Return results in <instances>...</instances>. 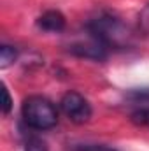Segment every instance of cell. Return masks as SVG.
<instances>
[{
	"label": "cell",
	"instance_id": "cell-1",
	"mask_svg": "<svg viewBox=\"0 0 149 151\" xmlns=\"http://www.w3.org/2000/svg\"><path fill=\"white\" fill-rule=\"evenodd\" d=\"M86 27L102 39L109 49H125L132 46L133 32L119 16L112 14L109 11L97 12L86 23Z\"/></svg>",
	"mask_w": 149,
	"mask_h": 151
},
{
	"label": "cell",
	"instance_id": "cell-2",
	"mask_svg": "<svg viewBox=\"0 0 149 151\" xmlns=\"http://www.w3.org/2000/svg\"><path fill=\"white\" fill-rule=\"evenodd\" d=\"M21 116L25 125L34 130H49L58 123L56 106L42 95L27 97L21 106Z\"/></svg>",
	"mask_w": 149,
	"mask_h": 151
},
{
	"label": "cell",
	"instance_id": "cell-3",
	"mask_svg": "<svg viewBox=\"0 0 149 151\" xmlns=\"http://www.w3.org/2000/svg\"><path fill=\"white\" fill-rule=\"evenodd\" d=\"M67 51L72 53L79 58H88V60H95V62H102L109 56V47L107 44L98 37L93 30H90L84 25V30L81 34H77L67 46Z\"/></svg>",
	"mask_w": 149,
	"mask_h": 151
},
{
	"label": "cell",
	"instance_id": "cell-4",
	"mask_svg": "<svg viewBox=\"0 0 149 151\" xmlns=\"http://www.w3.org/2000/svg\"><path fill=\"white\" fill-rule=\"evenodd\" d=\"M60 107H62L63 114L75 125L88 123L93 114L91 104L77 91H67L60 100Z\"/></svg>",
	"mask_w": 149,
	"mask_h": 151
},
{
	"label": "cell",
	"instance_id": "cell-5",
	"mask_svg": "<svg viewBox=\"0 0 149 151\" xmlns=\"http://www.w3.org/2000/svg\"><path fill=\"white\" fill-rule=\"evenodd\" d=\"M37 27L40 28V30H44V32L60 34V32L65 30V27H67V19H65V16H63L60 11L51 9V11H46V12H42V14L39 16Z\"/></svg>",
	"mask_w": 149,
	"mask_h": 151
},
{
	"label": "cell",
	"instance_id": "cell-6",
	"mask_svg": "<svg viewBox=\"0 0 149 151\" xmlns=\"http://www.w3.org/2000/svg\"><path fill=\"white\" fill-rule=\"evenodd\" d=\"M16 58H18V51L12 46L2 44V47H0V67L7 69L9 65H12L16 62Z\"/></svg>",
	"mask_w": 149,
	"mask_h": 151
},
{
	"label": "cell",
	"instance_id": "cell-7",
	"mask_svg": "<svg viewBox=\"0 0 149 151\" xmlns=\"http://www.w3.org/2000/svg\"><path fill=\"white\" fill-rule=\"evenodd\" d=\"M130 119H132V123L137 125V127L149 128V107H142V109L133 111L132 116H130Z\"/></svg>",
	"mask_w": 149,
	"mask_h": 151
},
{
	"label": "cell",
	"instance_id": "cell-8",
	"mask_svg": "<svg viewBox=\"0 0 149 151\" xmlns=\"http://www.w3.org/2000/svg\"><path fill=\"white\" fill-rule=\"evenodd\" d=\"M72 151H119L105 144H74Z\"/></svg>",
	"mask_w": 149,
	"mask_h": 151
},
{
	"label": "cell",
	"instance_id": "cell-9",
	"mask_svg": "<svg viewBox=\"0 0 149 151\" xmlns=\"http://www.w3.org/2000/svg\"><path fill=\"white\" fill-rule=\"evenodd\" d=\"M25 151H47V144L40 137H32V139H28Z\"/></svg>",
	"mask_w": 149,
	"mask_h": 151
},
{
	"label": "cell",
	"instance_id": "cell-10",
	"mask_svg": "<svg viewBox=\"0 0 149 151\" xmlns=\"http://www.w3.org/2000/svg\"><path fill=\"white\" fill-rule=\"evenodd\" d=\"M139 25H140V30L149 35V4L142 9V12L139 16Z\"/></svg>",
	"mask_w": 149,
	"mask_h": 151
},
{
	"label": "cell",
	"instance_id": "cell-11",
	"mask_svg": "<svg viewBox=\"0 0 149 151\" xmlns=\"http://www.w3.org/2000/svg\"><path fill=\"white\" fill-rule=\"evenodd\" d=\"M2 93H4V104H2V113L7 114L11 113V109H12V100H11V95H9V90H7V86L4 84L2 86Z\"/></svg>",
	"mask_w": 149,
	"mask_h": 151
}]
</instances>
